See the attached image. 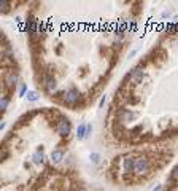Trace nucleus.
Masks as SVG:
<instances>
[{
    "instance_id": "nucleus-1",
    "label": "nucleus",
    "mask_w": 178,
    "mask_h": 191,
    "mask_svg": "<svg viewBox=\"0 0 178 191\" xmlns=\"http://www.w3.org/2000/svg\"><path fill=\"white\" fill-rule=\"evenodd\" d=\"M149 171V162L146 158L143 156H140L135 159V166H134V172L135 174H138V175H146Z\"/></svg>"
},
{
    "instance_id": "nucleus-2",
    "label": "nucleus",
    "mask_w": 178,
    "mask_h": 191,
    "mask_svg": "<svg viewBox=\"0 0 178 191\" xmlns=\"http://www.w3.org/2000/svg\"><path fill=\"white\" fill-rule=\"evenodd\" d=\"M64 102L68 104V105H75L78 101H80V93H78L76 88H68L67 91H64Z\"/></svg>"
},
{
    "instance_id": "nucleus-3",
    "label": "nucleus",
    "mask_w": 178,
    "mask_h": 191,
    "mask_svg": "<svg viewBox=\"0 0 178 191\" xmlns=\"http://www.w3.org/2000/svg\"><path fill=\"white\" fill-rule=\"evenodd\" d=\"M56 131H58V134H61L62 137H67L70 132H72V124H70V121L67 118H61L58 124H56Z\"/></svg>"
},
{
    "instance_id": "nucleus-4",
    "label": "nucleus",
    "mask_w": 178,
    "mask_h": 191,
    "mask_svg": "<svg viewBox=\"0 0 178 191\" xmlns=\"http://www.w3.org/2000/svg\"><path fill=\"white\" fill-rule=\"evenodd\" d=\"M41 81H43V88H45L46 93H49V94L58 93V83H56V80L53 78L51 75H45Z\"/></svg>"
},
{
    "instance_id": "nucleus-5",
    "label": "nucleus",
    "mask_w": 178,
    "mask_h": 191,
    "mask_svg": "<svg viewBox=\"0 0 178 191\" xmlns=\"http://www.w3.org/2000/svg\"><path fill=\"white\" fill-rule=\"evenodd\" d=\"M116 116H118V121L121 123H129V121H134L135 119V113L129 108H119L118 113H116Z\"/></svg>"
},
{
    "instance_id": "nucleus-6",
    "label": "nucleus",
    "mask_w": 178,
    "mask_h": 191,
    "mask_svg": "<svg viewBox=\"0 0 178 191\" xmlns=\"http://www.w3.org/2000/svg\"><path fill=\"white\" fill-rule=\"evenodd\" d=\"M143 76H145L143 69L137 67V69H134L132 72H131V75H129V80H131L134 84H138V83H141V80H143Z\"/></svg>"
},
{
    "instance_id": "nucleus-7",
    "label": "nucleus",
    "mask_w": 178,
    "mask_h": 191,
    "mask_svg": "<svg viewBox=\"0 0 178 191\" xmlns=\"http://www.w3.org/2000/svg\"><path fill=\"white\" fill-rule=\"evenodd\" d=\"M18 72H15V70H8V72L5 73L3 76V81L6 83V86H16V83H18Z\"/></svg>"
},
{
    "instance_id": "nucleus-8",
    "label": "nucleus",
    "mask_w": 178,
    "mask_h": 191,
    "mask_svg": "<svg viewBox=\"0 0 178 191\" xmlns=\"http://www.w3.org/2000/svg\"><path fill=\"white\" fill-rule=\"evenodd\" d=\"M134 166H135V159H134V158L126 156V158L123 159V171H124L126 174L134 172Z\"/></svg>"
},
{
    "instance_id": "nucleus-9",
    "label": "nucleus",
    "mask_w": 178,
    "mask_h": 191,
    "mask_svg": "<svg viewBox=\"0 0 178 191\" xmlns=\"http://www.w3.org/2000/svg\"><path fill=\"white\" fill-rule=\"evenodd\" d=\"M62 159H64V153H62L61 150H54V151L51 153V161L54 162V164H59V162H62Z\"/></svg>"
},
{
    "instance_id": "nucleus-10",
    "label": "nucleus",
    "mask_w": 178,
    "mask_h": 191,
    "mask_svg": "<svg viewBox=\"0 0 178 191\" xmlns=\"http://www.w3.org/2000/svg\"><path fill=\"white\" fill-rule=\"evenodd\" d=\"M76 139L78 140H83L86 139V124H80L76 129Z\"/></svg>"
},
{
    "instance_id": "nucleus-11",
    "label": "nucleus",
    "mask_w": 178,
    "mask_h": 191,
    "mask_svg": "<svg viewBox=\"0 0 178 191\" xmlns=\"http://www.w3.org/2000/svg\"><path fill=\"white\" fill-rule=\"evenodd\" d=\"M45 159V154L43 151H37V153H33V156H32V161H33V164H41Z\"/></svg>"
},
{
    "instance_id": "nucleus-12",
    "label": "nucleus",
    "mask_w": 178,
    "mask_h": 191,
    "mask_svg": "<svg viewBox=\"0 0 178 191\" xmlns=\"http://www.w3.org/2000/svg\"><path fill=\"white\" fill-rule=\"evenodd\" d=\"M27 101L37 102V101H38V94L35 93V91H27Z\"/></svg>"
},
{
    "instance_id": "nucleus-13",
    "label": "nucleus",
    "mask_w": 178,
    "mask_h": 191,
    "mask_svg": "<svg viewBox=\"0 0 178 191\" xmlns=\"http://www.w3.org/2000/svg\"><path fill=\"white\" fill-rule=\"evenodd\" d=\"M169 182H178V164L173 167L172 174H170V179H169Z\"/></svg>"
},
{
    "instance_id": "nucleus-14",
    "label": "nucleus",
    "mask_w": 178,
    "mask_h": 191,
    "mask_svg": "<svg viewBox=\"0 0 178 191\" xmlns=\"http://www.w3.org/2000/svg\"><path fill=\"white\" fill-rule=\"evenodd\" d=\"M8 104H10V97H8V96H3L2 101H0V108H2V110H6Z\"/></svg>"
},
{
    "instance_id": "nucleus-15",
    "label": "nucleus",
    "mask_w": 178,
    "mask_h": 191,
    "mask_svg": "<svg viewBox=\"0 0 178 191\" xmlns=\"http://www.w3.org/2000/svg\"><path fill=\"white\" fill-rule=\"evenodd\" d=\"M91 161L94 162V164H99V161H100V156H99L97 153H91Z\"/></svg>"
},
{
    "instance_id": "nucleus-16",
    "label": "nucleus",
    "mask_w": 178,
    "mask_h": 191,
    "mask_svg": "<svg viewBox=\"0 0 178 191\" xmlns=\"http://www.w3.org/2000/svg\"><path fill=\"white\" fill-rule=\"evenodd\" d=\"M8 5H10V2H6V0H3L2 3H0V6H2V11L5 13V11H8Z\"/></svg>"
},
{
    "instance_id": "nucleus-17",
    "label": "nucleus",
    "mask_w": 178,
    "mask_h": 191,
    "mask_svg": "<svg viewBox=\"0 0 178 191\" xmlns=\"http://www.w3.org/2000/svg\"><path fill=\"white\" fill-rule=\"evenodd\" d=\"M91 132H92V126H91V123H88L86 124V139L91 137Z\"/></svg>"
},
{
    "instance_id": "nucleus-18",
    "label": "nucleus",
    "mask_w": 178,
    "mask_h": 191,
    "mask_svg": "<svg viewBox=\"0 0 178 191\" xmlns=\"http://www.w3.org/2000/svg\"><path fill=\"white\" fill-rule=\"evenodd\" d=\"M26 91H27V86L23 83V84H21V88H19V94H21V96H24V94H26Z\"/></svg>"
},
{
    "instance_id": "nucleus-19",
    "label": "nucleus",
    "mask_w": 178,
    "mask_h": 191,
    "mask_svg": "<svg viewBox=\"0 0 178 191\" xmlns=\"http://www.w3.org/2000/svg\"><path fill=\"white\" fill-rule=\"evenodd\" d=\"M170 16V11H164L162 13V18H169Z\"/></svg>"
},
{
    "instance_id": "nucleus-20",
    "label": "nucleus",
    "mask_w": 178,
    "mask_h": 191,
    "mask_svg": "<svg viewBox=\"0 0 178 191\" xmlns=\"http://www.w3.org/2000/svg\"><path fill=\"white\" fill-rule=\"evenodd\" d=\"M153 191H162V186H161V185H158V186H156Z\"/></svg>"
},
{
    "instance_id": "nucleus-21",
    "label": "nucleus",
    "mask_w": 178,
    "mask_h": 191,
    "mask_svg": "<svg viewBox=\"0 0 178 191\" xmlns=\"http://www.w3.org/2000/svg\"><path fill=\"white\" fill-rule=\"evenodd\" d=\"M103 102H105V96L100 99V102H99V105H100V107H102V105H103Z\"/></svg>"
}]
</instances>
